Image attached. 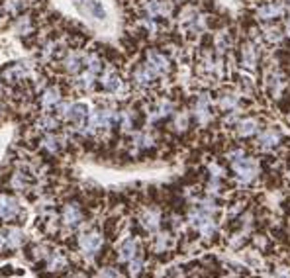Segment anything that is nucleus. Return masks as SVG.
Masks as SVG:
<instances>
[{"instance_id":"1","label":"nucleus","mask_w":290,"mask_h":278,"mask_svg":"<svg viewBox=\"0 0 290 278\" xmlns=\"http://www.w3.org/2000/svg\"><path fill=\"white\" fill-rule=\"evenodd\" d=\"M231 169L235 173V177L241 180L243 184H249L257 179L259 175V164L253 157H239V159H233L231 161Z\"/></svg>"},{"instance_id":"7","label":"nucleus","mask_w":290,"mask_h":278,"mask_svg":"<svg viewBox=\"0 0 290 278\" xmlns=\"http://www.w3.org/2000/svg\"><path fill=\"white\" fill-rule=\"evenodd\" d=\"M282 14H284V8L278 2H267L265 6L259 8V18L261 20H276V18H280Z\"/></svg>"},{"instance_id":"3","label":"nucleus","mask_w":290,"mask_h":278,"mask_svg":"<svg viewBox=\"0 0 290 278\" xmlns=\"http://www.w3.org/2000/svg\"><path fill=\"white\" fill-rule=\"evenodd\" d=\"M280 141H282V135H280V131L274 130V128H267V130H263L259 133L257 137V145L261 149H274L280 145Z\"/></svg>"},{"instance_id":"17","label":"nucleus","mask_w":290,"mask_h":278,"mask_svg":"<svg viewBox=\"0 0 290 278\" xmlns=\"http://www.w3.org/2000/svg\"><path fill=\"white\" fill-rule=\"evenodd\" d=\"M286 30H288V35H290V18H288V22H286Z\"/></svg>"},{"instance_id":"16","label":"nucleus","mask_w":290,"mask_h":278,"mask_svg":"<svg viewBox=\"0 0 290 278\" xmlns=\"http://www.w3.org/2000/svg\"><path fill=\"white\" fill-rule=\"evenodd\" d=\"M59 92L55 90V88H51V90H47L45 92V98H43V102H45V106H51V104H55L57 100H59V96H57Z\"/></svg>"},{"instance_id":"12","label":"nucleus","mask_w":290,"mask_h":278,"mask_svg":"<svg viewBox=\"0 0 290 278\" xmlns=\"http://www.w3.org/2000/svg\"><path fill=\"white\" fill-rule=\"evenodd\" d=\"M169 245H171V235H169V233L157 235L155 241H153V251H155L157 255H161L165 251H169Z\"/></svg>"},{"instance_id":"13","label":"nucleus","mask_w":290,"mask_h":278,"mask_svg":"<svg viewBox=\"0 0 290 278\" xmlns=\"http://www.w3.org/2000/svg\"><path fill=\"white\" fill-rule=\"evenodd\" d=\"M98 278H124V276H122V272H120L116 266H104V268L100 270Z\"/></svg>"},{"instance_id":"6","label":"nucleus","mask_w":290,"mask_h":278,"mask_svg":"<svg viewBox=\"0 0 290 278\" xmlns=\"http://www.w3.org/2000/svg\"><path fill=\"white\" fill-rule=\"evenodd\" d=\"M82 219V213H81V208L79 204H67L63 208V224L69 226V228H75L79 226Z\"/></svg>"},{"instance_id":"4","label":"nucleus","mask_w":290,"mask_h":278,"mask_svg":"<svg viewBox=\"0 0 290 278\" xmlns=\"http://www.w3.org/2000/svg\"><path fill=\"white\" fill-rule=\"evenodd\" d=\"M18 212H20V206H18L16 200L12 196L2 194L0 196V217L4 221H12V219H16Z\"/></svg>"},{"instance_id":"11","label":"nucleus","mask_w":290,"mask_h":278,"mask_svg":"<svg viewBox=\"0 0 290 278\" xmlns=\"http://www.w3.org/2000/svg\"><path fill=\"white\" fill-rule=\"evenodd\" d=\"M159 219H161V215H159L157 210H145L143 215H141V226L147 231H157L159 229Z\"/></svg>"},{"instance_id":"9","label":"nucleus","mask_w":290,"mask_h":278,"mask_svg":"<svg viewBox=\"0 0 290 278\" xmlns=\"http://www.w3.org/2000/svg\"><path fill=\"white\" fill-rule=\"evenodd\" d=\"M237 133L239 137H251V135H257L259 133V120L257 118H245L239 122L237 126Z\"/></svg>"},{"instance_id":"19","label":"nucleus","mask_w":290,"mask_h":278,"mask_svg":"<svg viewBox=\"0 0 290 278\" xmlns=\"http://www.w3.org/2000/svg\"><path fill=\"white\" fill-rule=\"evenodd\" d=\"M288 4H290V0H288Z\"/></svg>"},{"instance_id":"8","label":"nucleus","mask_w":290,"mask_h":278,"mask_svg":"<svg viewBox=\"0 0 290 278\" xmlns=\"http://www.w3.org/2000/svg\"><path fill=\"white\" fill-rule=\"evenodd\" d=\"M259 61V51L255 49V45L253 43H243L241 47V63L243 67H247V69H255Z\"/></svg>"},{"instance_id":"10","label":"nucleus","mask_w":290,"mask_h":278,"mask_svg":"<svg viewBox=\"0 0 290 278\" xmlns=\"http://www.w3.org/2000/svg\"><path fill=\"white\" fill-rule=\"evenodd\" d=\"M147 59H149V67H151L155 73H167V71H169V61L165 59V55H161V53L149 51V53H147Z\"/></svg>"},{"instance_id":"18","label":"nucleus","mask_w":290,"mask_h":278,"mask_svg":"<svg viewBox=\"0 0 290 278\" xmlns=\"http://www.w3.org/2000/svg\"><path fill=\"white\" fill-rule=\"evenodd\" d=\"M0 243H2V235H0Z\"/></svg>"},{"instance_id":"15","label":"nucleus","mask_w":290,"mask_h":278,"mask_svg":"<svg viewBox=\"0 0 290 278\" xmlns=\"http://www.w3.org/2000/svg\"><path fill=\"white\" fill-rule=\"evenodd\" d=\"M20 241H22V233L16 231V229H12V231L8 233V243H10V247H12V249L18 247L20 245Z\"/></svg>"},{"instance_id":"14","label":"nucleus","mask_w":290,"mask_h":278,"mask_svg":"<svg viewBox=\"0 0 290 278\" xmlns=\"http://www.w3.org/2000/svg\"><path fill=\"white\" fill-rule=\"evenodd\" d=\"M265 37H267L271 43H274V41L278 43V41L282 39V35H280V30H276V28H267V35H265Z\"/></svg>"},{"instance_id":"5","label":"nucleus","mask_w":290,"mask_h":278,"mask_svg":"<svg viewBox=\"0 0 290 278\" xmlns=\"http://www.w3.org/2000/svg\"><path fill=\"white\" fill-rule=\"evenodd\" d=\"M137 255H141V249H139L137 239H133V237L126 239V241L122 243V247H120V261L129 262V261H133Z\"/></svg>"},{"instance_id":"2","label":"nucleus","mask_w":290,"mask_h":278,"mask_svg":"<svg viewBox=\"0 0 290 278\" xmlns=\"http://www.w3.org/2000/svg\"><path fill=\"white\" fill-rule=\"evenodd\" d=\"M79 249L84 255H96L102 249V237L98 231H86L79 237Z\"/></svg>"}]
</instances>
